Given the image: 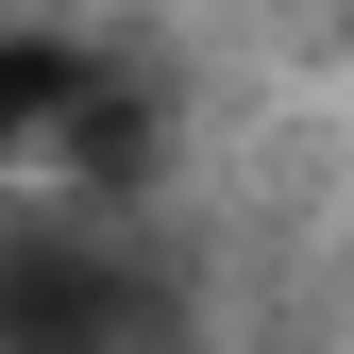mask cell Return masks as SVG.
I'll use <instances>...</instances> for the list:
<instances>
[{
	"instance_id": "2",
	"label": "cell",
	"mask_w": 354,
	"mask_h": 354,
	"mask_svg": "<svg viewBox=\"0 0 354 354\" xmlns=\"http://www.w3.org/2000/svg\"><path fill=\"white\" fill-rule=\"evenodd\" d=\"M0 169H51V186L118 203V169H136V102H118V68H84L68 34H0Z\"/></svg>"
},
{
	"instance_id": "1",
	"label": "cell",
	"mask_w": 354,
	"mask_h": 354,
	"mask_svg": "<svg viewBox=\"0 0 354 354\" xmlns=\"http://www.w3.org/2000/svg\"><path fill=\"white\" fill-rule=\"evenodd\" d=\"M0 354H186V270L136 236V203L51 186L0 219Z\"/></svg>"
}]
</instances>
